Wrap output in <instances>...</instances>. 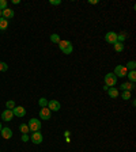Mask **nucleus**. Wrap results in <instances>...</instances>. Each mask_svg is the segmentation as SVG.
<instances>
[{
  "instance_id": "4",
  "label": "nucleus",
  "mask_w": 136,
  "mask_h": 152,
  "mask_svg": "<svg viewBox=\"0 0 136 152\" xmlns=\"http://www.w3.org/2000/svg\"><path fill=\"white\" fill-rule=\"evenodd\" d=\"M113 74L116 75L117 78H125L127 74H128V71H127V68H125L124 65H117L116 68H114V72H113Z\"/></svg>"
},
{
  "instance_id": "17",
  "label": "nucleus",
  "mask_w": 136,
  "mask_h": 152,
  "mask_svg": "<svg viewBox=\"0 0 136 152\" xmlns=\"http://www.w3.org/2000/svg\"><path fill=\"white\" fill-rule=\"evenodd\" d=\"M128 79L131 80V83H135V80H136V72L135 71H129L128 72Z\"/></svg>"
},
{
  "instance_id": "22",
  "label": "nucleus",
  "mask_w": 136,
  "mask_h": 152,
  "mask_svg": "<svg viewBox=\"0 0 136 152\" xmlns=\"http://www.w3.org/2000/svg\"><path fill=\"white\" fill-rule=\"evenodd\" d=\"M6 107H7L8 110H12L14 107H15V102H14V101H7V103H6Z\"/></svg>"
},
{
  "instance_id": "30",
  "label": "nucleus",
  "mask_w": 136,
  "mask_h": 152,
  "mask_svg": "<svg viewBox=\"0 0 136 152\" xmlns=\"http://www.w3.org/2000/svg\"><path fill=\"white\" fill-rule=\"evenodd\" d=\"M1 129H3V126H1V124H0V132H1Z\"/></svg>"
},
{
  "instance_id": "15",
  "label": "nucleus",
  "mask_w": 136,
  "mask_h": 152,
  "mask_svg": "<svg viewBox=\"0 0 136 152\" xmlns=\"http://www.w3.org/2000/svg\"><path fill=\"white\" fill-rule=\"evenodd\" d=\"M8 27V20L4 18H0V30H6Z\"/></svg>"
},
{
  "instance_id": "1",
  "label": "nucleus",
  "mask_w": 136,
  "mask_h": 152,
  "mask_svg": "<svg viewBox=\"0 0 136 152\" xmlns=\"http://www.w3.org/2000/svg\"><path fill=\"white\" fill-rule=\"evenodd\" d=\"M58 48H60V50L64 53V55H71L72 50H74V48H72V43L70 41H66V39H63L58 42Z\"/></svg>"
},
{
  "instance_id": "7",
  "label": "nucleus",
  "mask_w": 136,
  "mask_h": 152,
  "mask_svg": "<svg viewBox=\"0 0 136 152\" xmlns=\"http://www.w3.org/2000/svg\"><path fill=\"white\" fill-rule=\"evenodd\" d=\"M51 116H52V111L48 107H41V110H39L41 120H51Z\"/></svg>"
},
{
  "instance_id": "23",
  "label": "nucleus",
  "mask_w": 136,
  "mask_h": 152,
  "mask_svg": "<svg viewBox=\"0 0 136 152\" xmlns=\"http://www.w3.org/2000/svg\"><path fill=\"white\" fill-rule=\"evenodd\" d=\"M8 69V65L4 61H0V72H6Z\"/></svg>"
},
{
  "instance_id": "8",
  "label": "nucleus",
  "mask_w": 136,
  "mask_h": 152,
  "mask_svg": "<svg viewBox=\"0 0 136 152\" xmlns=\"http://www.w3.org/2000/svg\"><path fill=\"white\" fill-rule=\"evenodd\" d=\"M44 140L42 134H41V132H33L31 133V141L34 143V144H41Z\"/></svg>"
},
{
  "instance_id": "25",
  "label": "nucleus",
  "mask_w": 136,
  "mask_h": 152,
  "mask_svg": "<svg viewBox=\"0 0 136 152\" xmlns=\"http://www.w3.org/2000/svg\"><path fill=\"white\" fill-rule=\"evenodd\" d=\"M7 8V0H0V11Z\"/></svg>"
},
{
  "instance_id": "14",
  "label": "nucleus",
  "mask_w": 136,
  "mask_h": 152,
  "mask_svg": "<svg viewBox=\"0 0 136 152\" xmlns=\"http://www.w3.org/2000/svg\"><path fill=\"white\" fill-rule=\"evenodd\" d=\"M108 94H109V97L110 98H117L118 97V90H117L116 87H109L108 88Z\"/></svg>"
},
{
  "instance_id": "19",
  "label": "nucleus",
  "mask_w": 136,
  "mask_h": 152,
  "mask_svg": "<svg viewBox=\"0 0 136 152\" xmlns=\"http://www.w3.org/2000/svg\"><path fill=\"white\" fill-rule=\"evenodd\" d=\"M125 68H127V71H135V68H136V62L133 61H128V64H127V67H125Z\"/></svg>"
},
{
  "instance_id": "24",
  "label": "nucleus",
  "mask_w": 136,
  "mask_h": 152,
  "mask_svg": "<svg viewBox=\"0 0 136 152\" xmlns=\"http://www.w3.org/2000/svg\"><path fill=\"white\" fill-rule=\"evenodd\" d=\"M127 38V34H117V42H124V39Z\"/></svg>"
},
{
  "instance_id": "26",
  "label": "nucleus",
  "mask_w": 136,
  "mask_h": 152,
  "mask_svg": "<svg viewBox=\"0 0 136 152\" xmlns=\"http://www.w3.org/2000/svg\"><path fill=\"white\" fill-rule=\"evenodd\" d=\"M121 97H123V99H125V101H128L129 98H131V91H124Z\"/></svg>"
},
{
  "instance_id": "31",
  "label": "nucleus",
  "mask_w": 136,
  "mask_h": 152,
  "mask_svg": "<svg viewBox=\"0 0 136 152\" xmlns=\"http://www.w3.org/2000/svg\"><path fill=\"white\" fill-rule=\"evenodd\" d=\"M0 18H1V11H0Z\"/></svg>"
},
{
  "instance_id": "13",
  "label": "nucleus",
  "mask_w": 136,
  "mask_h": 152,
  "mask_svg": "<svg viewBox=\"0 0 136 152\" xmlns=\"http://www.w3.org/2000/svg\"><path fill=\"white\" fill-rule=\"evenodd\" d=\"M120 88H121V90H124V91H131V90L135 88V84L131 83V82H127V83H123Z\"/></svg>"
},
{
  "instance_id": "29",
  "label": "nucleus",
  "mask_w": 136,
  "mask_h": 152,
  "mask_svg": "<svg viewBox=\"0 0 136 152\" xmlns=\"http://www.w3.org/2000/svg\"><path fill=\"white\" fill-rule=\"evenodd\" d=\"M98 3V0H95V1H94V0H91V1H90V4H97Z\"/></svg>"
},
{
  "instance_id": "20",
  "label": "nucleus",
  "mask_w": 136,
  "mask_h": 152,
  "mask_svg": "<svg viewBox=\"0 0 136 152\" xmlns=\"http://www.w3.org/2000/svg\"><path fill=\"white\" fill-rule=\"evenodd\" d=\"M51 41L53 43H58L61 39H60V35H58V34H52L51 35Z\"/></svg>"
},
{
  "instance_id": "6",
  "label": "nucleus",
  "mask_w": 136,
  "mask_h": 152,
  "mask_svg": "<svg viewBox=\"0 0 136 152\" xmlns=\"http://www.w3.org/2000/svg\"><path fill=\"white\" fill-rule=\"evenodd\" d=\"M105 39H106V42L114 45V43L117 42V33H114V31H109V33H106Z\"/></svg>"
},
{
  "instance_id": "27",
  "label": "nucleus",
  "mask_w": 136,
  "mask_h": 152,
  "mask_svg": "<svg viewBox=\"0 0 136 152\" xmlns=\"http://www.w3.org/2000/svg\"><path fill=\"white\" fill-rule=\"evenodd\" d=\"M49 3H51L52 6H58V4H61V1H60V0H51Z\"/></svg>"
},
{
  "instance_id": "16",
  "label": "nucleus",
  "mask_w": 136,
  "mask_h": 152,
  "mask_svg": "<svg viewBox=\"0 0 136 152\" xmlns=\"http://www.w3.org/2000/svg\"><path fill=\"white\" fill-rule=\"evenodd\" d=\"M19 130L23 133V134H27V133L30 132V129H29L27 124H20V125H19Z\"/></svg>"
},
{
  "instance_id": "10",
  "label": "nucleus",
  "mask_w": 136,
  "mask_h": 152,
  "mask_svg": "<svg viewBox=\"0 0 136 152\" xmlns=\"http://www.w3.org/2000/svg\"><path fill=\"white\" fill-rule=\"evenodd\" d=\"M12 117H14V114H12V110L6 109L3 113H1V120H3V121H7V122L11 121Z\"/></svg>"
},
{
  "instance_id": "3",
  "label": "nucleus",
  "mask_w": 136,
  "mask_h": 152,
  "mask_svg": "<svg viewBox=\"0 0 136 152\" xmlns=\"http://www.w3.org/2000/svg\"><path fill=\"white\" fill-rule=\"evenodd\" d=\"M29 129H30V132H39L41 130V121L37 120V118H31L29 124H27Z\"/></svg>"
},
{
  "instance_id": "5",
  "label": "nucleus",
  "mask_w": 136,
  "mask_h": 152,
  "mask_svg": "<svg viewBox=\"0 0 136 152\" xmlns=\"http://www.w3.org/2000/svg\"><path fill=\"white\" fill-rule=\"evenodd\" d=\"M47 107L51 110V111H58V110L61 109V105H60L58 101H48Z\"/></svg>"
},
{
  "instance_id": "18",
  "label": "nucleus",
  "mask_w": 136,
  "mask_h": 152,
  "mask_svg": "<svg viewBox=\"0 0 136 152\" xmlns=\"http://www.w3.org/2000/svg\"><path fill=\"white\" fill-rule=\"evenodd\" d=\"M114 50H116V52H123V50H124V43L116 42V43H114Z\"/></svg>"
},
{
  "instance_id": "11",
  "label": "nucleus",
  "mask_w": 136,
  "mask_h": 152,
  "mask_svg": "<svg viewBox=\"0 0 136 152\" xmlns=\"http://www.w3.org/2000/svg\"><path fill=\"white\" fill-rule=\"evenodd\" d=\"M1 16H3L4 19H11L12 16H14V10H11V8H6V10H3L1 11Z\"/></svg>"
},
{
  "instance_id": "12",
  "label": "nucleus",
  "mask_w": 136,
  "mask_h": 152,
  "mask_svg": "<svg viewBox=\"0 0 136 152\" xmlns=\"http://www.w3.org/2000/svg\"><path fill=\"white\" fill-rule=\"evenodd\" d=\"M0 133H1V136H3L4 139H7V140L12 137V130H11L10 128H3Z\"/></svg>"
},
{
  "instance_id": "9",
  "label": "nucleus",
  "mask_w": 136,
  "mask_h": 152,
  "mask_svg": "<svg viewBox=\"0 0 136 152\" xmlns=\"http://www.w3.org/2000/svg\"><path fill=\"white\" fill-rule=\"evenodd\" d=\"M12 114L16 116V117H25L26 110H25V107H22V106H15V107L12 109Z\"/></svg>"
},
{
  "instance_id": "2",
  "label": "nucleus",
  "mask_w": 136,
  "mask_h": 152,
  "mask_svg": "<svg viewBox=\"0 0 136 152\" xmlns=\"http://www.w3.org/2000/svg\"><path fill=\"white\" fill-rule=\"evenodd\" d=\"M104 80H105V86L106 87H114L117 84V76L113 74V72L106 74V76L104 78Z\"/></svg>"
},
{
  "instance_id": "21",
  "label": "nucleus",
  "mask_w": 136,
  "mask_h": 152,
  "mask_svg": "<svg viewBox=\"0 0 136 152\" xmlns=\"http://www.w3.org/2000/svg\"><path fill=\"white\" fill-rule=\"evenodd\" d=\"M38 105L41 106V107H47V106H48V99H47V98H39V99H38Z\"/></svg>"
},
{
  "instance_id": "28",
  "label": "nucleus",
  "mask_w": 136,
  "mask_h": 152,
  "mask_svg": "<svg viewBox=\"0 0 136 152\" xmlns=\"http://www.w3.org/2000/svg\"><path fill=\"white\" fill-rule=\"evenodd\" d=\"M30 140V137L27 136V134H23V136H22V141H29Z\"/></svg>"
}]
</instances>
